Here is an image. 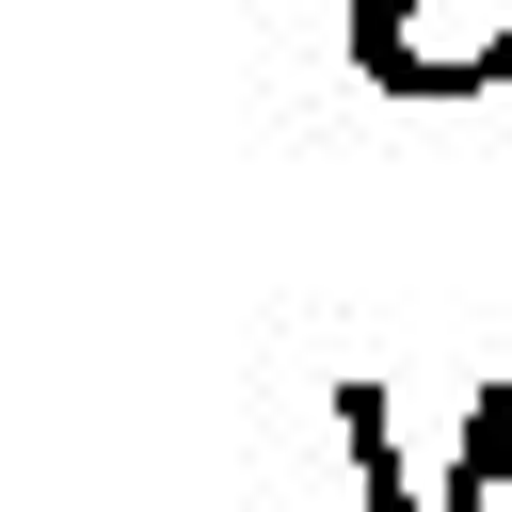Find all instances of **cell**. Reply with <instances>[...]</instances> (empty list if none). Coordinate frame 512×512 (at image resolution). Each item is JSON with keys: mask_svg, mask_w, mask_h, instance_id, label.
<instances>
[{"mask_svg": "<svg viewBox=\"0 0 512 512\" xmlns=\"http://www.w3.org/2000/svg\"><path fill=\"white\" fill-rule=\"evenodd\" d=\"M352 64L384 96H480L512 80V0H352Z\"/></svg>", "mask_w": 512, "mask_h": 512, "instance_id": "obj_1", "label": "cell"}]
</instances>
